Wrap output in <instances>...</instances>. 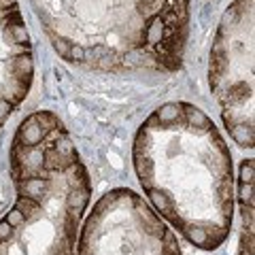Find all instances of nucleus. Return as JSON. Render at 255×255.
<instances>
[{
  "label": "nucleus",
  "mask_w": 255,
  "mask_h": 255,
  "mask_svg": "<svg viewBox=\"0 0 255 255\" xmlns=\"http://www.w3.org/2000/svg\"><path fill=\"white\" fill-rule=\"evenodd\" d=\"M132 155L155 211L198 249L221 247L234 219V172L213 119L189 102L162 105L140 124Z\"/></svg>",
  "instance_id": "1"
},
{
  "label": "nucleus",
  "mask_w": 255,
  "mask_h": 255,
  "mask_svg": "<svg viewBox=\"0 0 255 255\" xmlns=\"http://www.w3.org/2000/svg\"><path fill=\"white\" fill-rule=\"evenodd\" d=\"M15 204L0 221V255H75L90 174L58 115L36 111L11 142Z\"/></svg>",
  "instance_id": "2"
},
{
  "label": "nucleus",
  "mask_w": 255,
  "mask_h": 255,
  "mask_svg": "<svg viewBox=\"0 0 255 255\" xmlns=\"http://www.w3.org/2000/svg\"><path fill=\"white\" fill-rule=\"evenodd\" d=\"M53 49L100 73H174L185 53L189 0H30Z\"/></svg>",
  "instance_id": "3"
},
{
  "label": "nucleus",
  "mask_w": 255,
  "mask_h": 255,
  "mask_svg": "<svg viewBox=\"0 0 255 255\" xmlns=\"http://www.w3.org/2000/svg\"><path fill=\"white\" fill-rule=\"evenodd\" d=\"M209 77L230 136L253 149V0H234L223 13L211 49Z\"/></svg>",
  "instance_id": "4"
},
{
  "label": "nucleus",
  "mask_w": 255,
  "mask_h": 255,
  "mask_svg": "<svg viewBox=\"0 0 255 255\" xmlns=\"http://www.w3.org/2000/svg\"><path fill=\"white\" fill-rule=\"evenodd\" d=\"M77 255H181L179 241L130 189H113L94 204Z\"/></svg>",
  "instance_id": "5"
},
{
  "label": "nucleus",
  "mask_w": 255,
  "mask_h": 255,
  "mask_svg": "<svg viewBox=\"0 0 255 255\" xmlns=\"http://www.w3.org/2000/svg\"><path fill=\"white\" fill-rule=\"evenodd\" d=\"M34 53L17 0H0V130L32 87Z\"/></svg>",
  "instance_id": "6"
},
{
  "label": "nucleus",
  "mask_w": 255,
  "mask_h": 255,
  "mask_svg": "<svg viewBox=\"0 0 255 255\" xmlns=\"http://www.w3.org/2000/svg\"><path fill=\"white\" fill-rule=\"evenodd\" d=\"M238 204H241V217H243L238 255H253V159H245L241 166Z\"/></svg>",
  "instance_id": "7"
}]
</instances>
